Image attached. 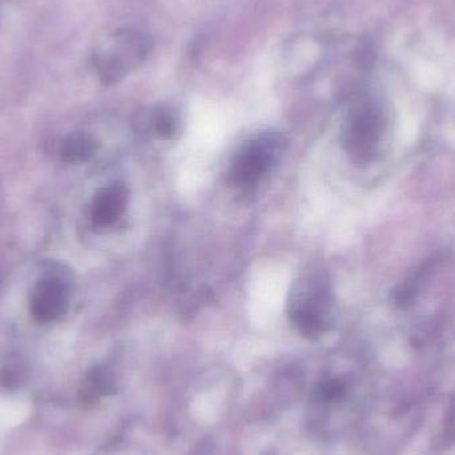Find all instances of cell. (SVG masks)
Masks as SVG:
<instances>
[{
    "label": "cell",
    "instance_id": "6da1fadb",
    "mask_svg": "<svg viewBox=\"0 0 455 455\" xmlns=\"http://www.w3.org/2000/svg\"><path fill=\"white\" fill-rule=\"evenodd\" d=\"M331 307V288L325 273L309 270L291 286L289 318L305 337L315 339L326 331Z\"/></svg>",
    "mask_w": 455,
    "mask_h": 455
},
{
    "label": "cell",
    "instance_id": "7a4b0ae2",
    "mask_svg": "<svg viewBox=\"0 0 455 455\" xmlns=\"http://www.w3.org/2000/svg\"><path fill=\"white\" fill-rule=\"evenodd\" d=\"M151 47V39L144 32L120 29L96 52V66L106 82H119L146 60Z\"/></svg>",
    "mask_w": 455,
    "mask_h": 455
},
{
    "label": "cell",
    "instance_id": "3957f363",
    "mask_svg": "<svg viewBox=\"0 0 455 455\" xmlns=\"http://www.w3.org/2000/svg\"><path fill=\"white\" fill-rule=\"evenodd\" d=\"M280 151V136L265 135L251 141L233 159L230 180L238 187L253 186L269 171Z\"/></svg>",
    "mask_w": 455,
    "mask_h": 455
},
{
    "label": "cell",
    "instance_id": "277c9868",
    "mask_svg": "<svg viewBox=\"0 0 455 455\" xmlns=\"http://www.w3.org/2000/svg\"><path fill=\"white\" fill-rule=\"evenodd\" d=\"M379 120L371 111L353 115L344 133V144L350 156L358 163H366L373 157L379 140Z\"/></svg>",
    "mask_w": 455,
    "mask_h": 455
},
{
    "label": "cell",
    "instance_id": "5b68a950",
    "mask_svg": "<svg viewBox=\"0 0 455 455\" xmlns=\"http://www.w3.org/2000/svg\"><path fill=\"white\" fill-rule=\"evenodd\" d=\"M128 191L123 184H115L103 189L93 204V219L101 226L116 221L127 208Z\"/></svg>",
    "mask_w": 455,
    "mask_h": 455
},
{
    "label": "cell",
    "instance_id": "8992f818",
    "mask_svg": "<svg viewBox=\"0 0 455 455\" xmlns=\"http://www.w3.org/2000/svg\"><path fill=\"white\" fill-rule=\"evenodd\" d=\"M152 123H154V128L157 135L162 136V138H171L178 131V116H176L175 111L170 108V107H159L154 112Z\"/></svg>",
    "mask_w": 455,
    "mask_h": 455
}]
</instances>
